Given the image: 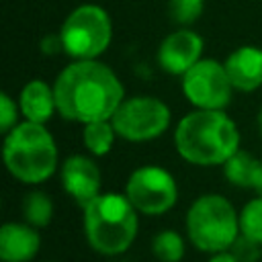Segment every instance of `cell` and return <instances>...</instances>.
Returning <instances> with one entry per match:
<instances>
[{
	"label": "cell",
	"instance_id": "obj_1",
	"mask_svg": "<svg viewBox=\"0 0 262 262\" xmlns=\"http://www.w3.org/2000/svg\"><path fill=\"white\" fill-rule=\"evenodd\" d=\"M57 113L74 123L111 121L125 100V86L98 59H72L53 82Z\"/></svg>",
	"mask_w": 262,
	"mask_h": 262
},
{
	"label": "cell",
	"instance_id": "obj_2",
	"mask_svg": "<svg viewBox=\"0 0 262 262\" xmlns=\"http://www.w3.org/2000/svg\"><path fill=\"white\" fill-rule=\"evenodd\" d=\"M174 147L192 166H223L239 149V129L225 111L194 108L176 123Z\"/></svg>",
	"mask_w": 262,
	"mask_h": 262
},
{
	"label": "cell",
	"instance_id": "obj_3",
	"mask_svg": "<svg viewBox=\"0 0 262 262\" xmlns=\"http://www.w3.org/2000/svg\"><path fill=\"white\" fill-rule=\"evenodd\" d=\"M82 217L88 246L102 256L127 252L139 231V211L125 192H100L82 209Z\"/></svg>",
	"mask_w": 262,
	"mask_h": 262
},
{
	"label": "cell",
	"instance_id": "obj_4",
	"mask_svg": "<svg viewBox=\"0 0 262 262\" xmlns=\"http://www.w3.org/2000/svg\"><path fill=\"white\" fill-rule=\"evenodd\" d=\"M57 143L43 123L20 121L4 133L2 158L12 178L23 184H41L49 180L59 166Z\"/></svg>",
	"mask_w": 262,
	"mask_h": 262
},
{
	"label": "cell",
	"instance_id": "obj_5",
	"mask_svg": "<svg viewBox=\"0 0 262 262\" xmlns=\"http://www.w3.org/2000/svg\"><path fill=\"white\" fill-rule=\"evenodd\" d=\"M186 237L205 252H225L239 237V213L223 194L207 192L196 196L186 211Z\"/></svg>",
	"mask_w": 262,
	"mask_h": 262
},
{
	"label": "cell",
	"instance_id": "obj_6",
	"mask_svg": "<svg viewBox=\"0 0 262 262\" xmlns=\"http://www.w3.org/2000/svg\"><path fill=\"white\" fill-rule=\"evenodd\" d=\"M63 53L72 59H98L113 41V18L100 4L76 6L59 29Z\"/></svg>",
	"mask_w": 262,
	"mask_h": 262
},
{
	"label": "cell",
	"instance_id": "obj_7",
	"mask_svg": "<svg viewBox=\"0 0 262 262\" xmlns=\"http://www.w3.org/2000/svg\"><path fill=\"white\" fill-rule=\"evenodd\" d=\"M117 135L131 143L158 139L172 123L170 106L156 96H131L119 104L111 119Z\"/></svg>",
	"mask_w": 262,
	"mask_h": 262
},
{
	"label": "cell",
	"instance_id": "obj_8",
	"mask_svg": "<svg viewBox=\"0 0 262 262\" xmlns=\"http://www.w3.org/2000/svg\"><path fill=\"white\" fill-rule=\"evenodd\" d=\"M125 194L141 215H164L178 201V182L168 168L145 164L129 174Z\"/></svg>",
	"mask_w": 262,
	"mask_h": 262
},
{
	"label": "cell",
	"instance_id": "obj_9",
	"mask_svg": "<svg viewBox=\"0 0 262 262\" xmlns=\"http://www.w3.org/2000/svg\"><path fill=\"white\" fill-rule=\"evenodd\" d=\"M180 88L184 98L194 108L207 111H225L235 92L223 61L213 57L199 59L186 74H182Z\"/></svg>",
	"mask_w": 262,
	"mask_h": 262
},
{
	"label": "cell",
	"instance_id": "obj_10",
	"mask_svg": "<svg viewBox=\"0 0 262 262\" xmlns=\"http://www.w3.org/2000/svg\"><path fill=\"white\" fill-rule=\"evenodd\" d=\"M205 41L190 27H178L162 39L156 51L158 66L170 76L186 74L199 59H203Z\"/></svg>",
	"mask_w": 262,
	"mask_h": 262
},
{
	"label": "cell",
	"instance_id": "obj_11",
	"mask_svg": "<svg viewBox=\"0 0 262 262\" xmlns=\"http://www.w3.org/2000/svg\"><path fill=\"white\" fill-rule=\"evenodd\" d=\"M59 182L70 199L84 209L92 199L100 194L102 174L94 158L72 154L59 164Z\"/></svg>",
	"mask_w": 262,
	"mask_h": 262
},
{
	"label": "cell",
	"instance_id": "obj_12",
	"mask_svg": "<svg viewBox=\"0 0 262 262\" xmlns=\"http://www.w3.org/2000/svg\"><path fill=\"white\" fill-rule=\"evenodd\" d=\"M233 90L254 92L262 86V47L242 45L223 59Z\"/></svg>",
	"mask_w": 262,
	"mask_h": 262
},
{
	"label": "cell",
	"instance_id": "obj_13",
	"mask_svg": "<svg viewBox=\"0 0 262 262\" xmlns=\"http://www.w3.org/2000/svg\"><path fill=\"white\" fill-rule=\"evenodd\" d=\"M41 248L39 229L27 221H6L0 227V260L31 262Z\"/></svg>",
	"mask_w": 262,
	"mask_h": 262
},
{
	"label": "cell",
	"instance_id": "obj_14",
	"mask_svg": "<svg viewBox=\"0 0 262 262\" xmlns=\"http://www.w3.org/2000/svg\"><path fill=\"white\" fill-rule=\"evenodd\" d=\"M18 106L20 115L25 121L33 123H47L55 113H57V102H55V92L53 84H47L45 80H29L18 94Z\"/></svg>",
	"mask_w": 262,
	"mask_h": 262
},
{
	"label": "cell",
	"instance_id": "obj_15",
	"mask_svg": "<svg viewBox=\"0 0 262 262\" xmlns=\"http://www.w3.org/2000/svg\"><path fill=\"white\" fill-rule=\"evenodd\" d=\"M258 164H260L258 158H254L250 151L239 147L221 168H223V176L229 184H233L237 188H252Z\"/></svg>",
	"mask_w": 262,
	"mask_h": 262
},
{
	"label": "cell",
	"instance_id": "obj_16",
	"mask_svg": "<svg viewBox=\"0 0 262 262\" xmlns=\"http://www.w3.org/2000/svg\"><path fill=\"white\" fill-rule=\"evenodd\" d=\"M117 137L119 135H117L111 121H92V123H86L82 127L84 147L90 156H96V158L106 156L113 149Z\"/></svg>",
	"mask_w": 262,
	"mask_h": 262
},
{
	"label": "cell",
	"instance_id": "obj_17",
	"mask_svg": "<svg viewBox=\"0 0 262 262\" xmlns=\"http://www.w3.org/2000/svg\"><path fill=\"white\" fill-rule=\"evenodd\" d=\"M23 219L33 227H47L53 219V201L45 190L33 188L23 199Z\"/></svg>",
	"mask_w": 262,
	"mask_h": 262
},
{
	"label": "cell",
	"instance_id": "obj_18",
	"mask_svg": "<svg viewBox=\"0 0 262 262\" xmlns=\"http://www.w3.org/2000/svg\"><path fill=\"white\" fill-rule=\"evenodd\" d=\"M184 250V237L174 229H162L151 239V254L158 262H180Z\"/></svg>",
	"mask_w": 262,
	"mask_h": 262
},
{
	"label": "cell",
	"instance_id": "obj_19",
	"mask_svg": "<svg viewBox=\"0 0 262 262\" xmlns=\"http://www.w3.org/2000/svg\"><path fill=\"white\" fill-rule=\"evenodd\" d=\"M239 235L262 246V196L250 199L239 211Z\"/></svg>",
	"mask_w": 262,
	"mask_h": 262
},
{
	"label": "cell",
	"instance_id": "obj_20",
	"mask_svg": "<svg viewBox=\"0 0 262 262\" xmlns=\"http://www.w3.org/2000/svg\"><path fill=\"white\" fill-rule=\"evenodd\" d=\"M205 10V0H168V14L178 27L194 25Z\"/></svg>",
	"mask_w": 262,
	"mask_h": 262
},
{
	"label": "cell",
	"instance_id": "obj_21",
	"mask_svg": "<svg viewBox=\"0 0 262 262\" xmlns=\"http://www.w3.org/2000/svg\"><path fill=\"white\" fill-rule=\"evenodd\" d=\"M18 115H20L18 100H14L8 92H0V131L8 133L10 129H14L20 123Z\"/></svg>",
	"mask_w": 262,
	"mask_h": 262
},
{
	"label": "cell",
	"instance_id": "obj_22",
	"mask_svg": "<svg viewBox=\"0 0 262 262\" xmlns=\"http://www.w3.org/2000/svg\"><path fill=\"white\" fill-rule=\"evenodd\" d=\"M260 250H262L260 244H256V242H252V239H248V237H244V235H239V237L233 242V246L229 248V252H231L239 262H256V260L260 258Z\"/></svg>",
	"mask_w": 262,
	"mask_h": 262
},
{
	"label": "cell",
	"instance_id": "obj_23",
	"mask_svg": "<svg viewBox=\"0 0 262 262\" xmlns=\"http://www.w3.org/2000/svg\"><path fill=\"white\" fill-rule=\"evenodd\" d=\"M39 49H41V53H43V55H57V53H63L61 35H59V33L45 35V37L39 41Z\"/></svg>",
	"mask_w": 262,
	"mask_h": 262
},
{
	"label": "cell",
	"instance_id": "obj_24",
	"mask_svg": "<svg viewBox=\"0 0 262 262\" xmlns=\"http://www.w3.org/2000/svg\"><path fill=\"white\" fill-rule=\"evenodd\" d=\"M207 262H239L229 250H225V252H217V254H211L209 256V260Z\"/></svg>",
	"mask_w": 262,
	"mask_h": 262
},
{
	"label": "cell",
	"instance_id": "obj_25",
	"mask_svg": "<svg viewBox=\"0 0 262 262\" xmlns=\"http://www.w3.org/2000/svg\"><path fill=\"white\" fill-rule=\"evenodd\" d=\"M252 190H254L258 196H262V160H260V164H258V170H256V174H254Z\"/></svg>",
	"mask_w": 262,
	"mask_h": 262
},
{
	"label": "cell",
	"instance_id": "obj_26",
	"mask_svg": "<svg viewBox=\"0 0 262 262\" xmlns=\"http://www.w3.org/2000/svg\"><path fill=\"white\" fill-rule=\"evenodd\" d=\"M256 125H258V133H260V137H262V108H260L258 115H256Z\"/></svg>",
	"mask_w": 262,
	"mask_h": 262
}]
</instances>
